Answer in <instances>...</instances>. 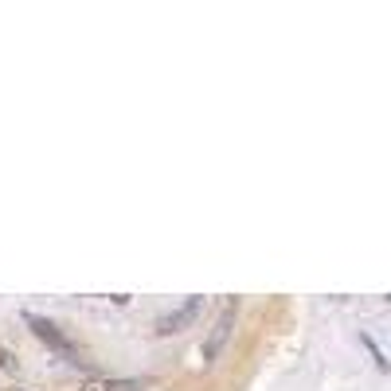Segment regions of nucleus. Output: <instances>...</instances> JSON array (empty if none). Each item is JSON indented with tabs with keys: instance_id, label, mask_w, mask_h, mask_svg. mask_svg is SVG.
I'll return each mask as SVG.
<instances>
[{
	"instance_id": "f257e3e1",
	"label": "nucleus",
	"mask_w": 391,
	"mask_h": 391,
	"mask_svg": "<svg viewBox=\"0 0 391 391\" xmlns=\"http://www.w3.org/2000/svg\"><path fill=\"white\" fill-rule=\"evenodd\" d=\"M235 317H239V298H231L227 306L219 309V317L212 321V329H207L204 337V349H200V356H204V364H212L215 356L223 352V344L231 340V329H235Z\"/></svg>"
},
{
	"instance_id": "f03ea898",
	"label": "nucleus",
	"mask_w": 391,
	"mask_h": 391,
	"mask_svg": "<svg viewBox=\"0 0 391 391\" xmlns=\"http://www.w3.org/2000/svg\"><path fill=\"white\" fill-rule=\"evenodd\" d=\"M207 309V298H188L184 306H176L172 313H164L161 321H157V332L161 337H172V332H184L188 325H196L200 321V313Z\"/></svg>"
},
{
	"instance_id": "7ed1b4c3",
	"label": "nucleus",
	"mask_w": 391,
	"mask_h": 391,
	"mask_svg": "<svg viewBox=\"0 0 391 391\" xmlns=\"http://www.w3.org/2000/svg\"><path fill=\"white\" fill-rule=\"evenodd\" d=\"M28 325H32V332L43 340V344H52L55 352H63V356H75V349H71V340L63 337V332L55 329L52 321H43V317H28Z\"/></svg>"
},
{
	"instance_id": "20e7f679",
	"label": "nucleus",
	"mask_w": 391,
	"mask_h": 391,
	"mask_svg": "<svg viewBox=\"0 0 391 391\" xmlns=\"http://www.w3.org/2000/svg\"><path fill=\"white\" fill-rule=\"evenodd\" d=\"M145 380H106V375H90L78 383V391H141Z\"/></svg>"
},
{
	"instance_id": "39448f33",
	"label": "nucleus",
	"mask_w": 391,
	"mask_h": 391,
	"mask_svg": "<svg viewBox=\"0 0 391 391\" xmlns=\"http://www.w3.org/2000/svg\"><path fill=\"white\" fill-rule=\"evenodd\" d=\"M16 368H20L16 352H12L8 344H4V340H0V372H16Z\"/></svg>"
},
{
	"instance_id": "423d86ee",
	"label": "nucleus",
	"mask_w": 391,
	"mask_h": 391,
	"mask_svg": "<svg viewBox=\"0 0 391 391\" xmlns=\"http://www.w3.org/2000/svg\"><path fill=\"white\" fill-rule=\"evenodd\" d=\"M8 391H28V387H8Z\"/></svg>"
}]
</instances>
